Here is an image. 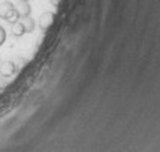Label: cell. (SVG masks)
Listing matches in <instances>:
<instances>
[{"mask_svg": "<svg viewBox=\"0 0 160 152\" xmlns=\"http://www.w3.org/2000/svg\"><path fill=\"white\" fill-rule=\"evenodd\" d=\"M0 18L8 21L9 24H12V23L20 20L17 9H15V5L12 2H2L0 3Z\"/></svg>", "mask_w": 160, "mask_h": 152, "instance_id": "cell-1", "label": "cell"}, {"mask_svg": "<svg viewBox=\"0 0 160 152\" xmlns=\"http://www.w3.org/2000/svg\"><path fill=\"white\" fill-rule=\"evenodd\" d=\"M54 18H56V14H54V12H50V11L44 12V14L39 17V20H38V26H39V29H41L42 32H47L50 27L53 26Z\"/></svg>", "mask_w": 160, "mask_h": 152, "instance_id": "cell-2", "label": "cell"}, {"mask_svg": "<svg viewBox=\"0 0 160 152\" xmlns=\"http://www.w3.org/2000/svg\"><path fill=\"white\" fill-rule=\"evenodd\" d=\"M17 65L12 62V60H5V62H0V75L5 77V78H9L12 77L15 72H17Z\"/></svg>", "mask_w": 160, "mask_h": 152, "instance_id": "cell-3", "label": "cell"}, {"mask_svg": "<svg viewBox=\"0 0 160 152\" xmlns=\"http://www.w3.org/2000/svg\"><path fill=\"white\" fill-rule=\"evenodd\" d=\"M15 9H17V14H18V17H20V20H21V18H26V17H30L32 8H30L29 2L18 0L17 3H15Z\"/></svg>", "mask_w": 160, "mask_h": 152, "instance_id": "cell-4", "label": "cell"}, {"mask_svg": "<svg viewBox=\"0 0 160 152\" xmlns=\"http://www.w3.org/2000/svg\"><path fill=\"white\" fill-rule=\"evenodd\" d=\"M11 33L15 36V38H20V36L26 35V30H24V26H23L21 20H18V21L11 24Z\"/></svg>", "mask_w": 160, "mask_h": 152, "instance_id": "cell-5", "label": "cell"}, {"mask_svg": "<svg viewBox=\"0 0 160 152\" xmlns=\"http://www.w3.org/2000/svg\"><path fill=\"white\" fill-rule=\"evenodd\" d=\"M21 23H23V26H24V30H26V33H32L33 30H35V20L30 17H26V18H21Z\"/></svg>", "mask_w": 160, "mask_h": 152, "instance_id": "cell-6", "label": "cell"}, {"mask_svg": "<svg viewBox=\"0 0 160 152\" xmlns=\"http://www.w3.org/2000/svg\"><path fill=\"white\" fill-rule=\"evenodd\" d=\"M5 41H6V30L0 26V47L5 44Z\"/></svg>", "mask_w": 160, "mask_h": 152, "instance_id": "cell-7", "label": "cell"}, {"mask_svg": "<svg viewBox=\"0 0 160 152\" xmlns=\"http://www.w3.org/2000/svg\"><path fill=\"white\" fill-rule=\"evenodd\" d=\"M6 88V81H5V77H2L0 75V92Z\"/></svg>", "mask_w": 160, "mask_h": 152, "instance_id": "cell-8", "label": "cell"}, {"mask_svg": "<svg viewBox=\"0 0 160 152\" xmlns=\"http://www.w3.org/2000/svg\"><path fill=\"white\" fill-rule=\"evenodd\" d=\"M61 2H62V0H50V3H52V5H53L54 8H58V6H59V5H61Z\"/></svg>", "mask_w": 160, "mask_h": 152, "instance_id": "cell-9", "label": "cell"}, {"mask_svg": "<svg viewBox=\"0 0 160 152\" xmlns=\"http://www.w3.org/2000/svg\"><path fill=\"white\" fill-rule=\"evenodd\" d=\"M21 2H30V0H21Z\"/></svg>", "mask_w": 160, "mask_h": 152, "instance_id": "cell-10", "label": "cell"}]
</instances>
